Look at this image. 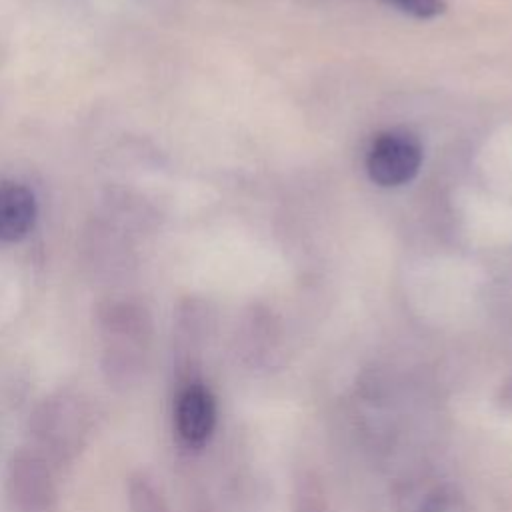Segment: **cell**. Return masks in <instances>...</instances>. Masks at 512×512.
<instances>
[{"label":"cell","instance_id":"4","mask_svg":"<svg viewBox=\"0 0 512 512\" xmlns=\"http://www.w3.org/2000/svg\"><path fill=\"white\" fill-rule=\"evenodd\" d=\"M216 418V398L200 376L176 382L172 424L174 434L184 448H204L214 434Z\"/></svg>","mask_w":512,"mask_h":512},{"label":"cell","instance_id":"6","mask_svg":"<svg viewBox=\"0 0 512 512\" xmlns=\"http://www.w3.org/2000/svg\"><path fill=\"white\" fill-rule=\"evenodd\" d=\"M38 218L34 192L20 182L0 184V242L14 244L24 240Z\"/></svg>","mask_w":512,"mask_h":512},{"label":"cell","instance_id":"8","mask_svg":"<svg viewBox=\"0 0 512 512\" xmlns=\"http://www.w3.org/2000/svg\"><path fill=\"white\" fill-rule=\"evenodd\" d=\"M388 2L400 8L402 12L416 18H424V20L442 14L446 8L444 0H388Z\"/></svg>","mask_w":512,"mask_h":512},{"label":"cell","instance_id":"1","mask_svg":"<svg viewBox=\"0 0 512 512\" xmlns=\"http://www.w3.org/2000/svg\"><path fill=\"white\" fill-rule=\"evenodd\" d=\"M96 320L102 376L110 388L128 392L146 372L152 344V320L146 308L130 298L102 302Z\"/></svg>","mask_w":512,"mask_h":512},{"label":"cell","instance_id":"7","mask_svg":"<svg viewBox=\"0 0 512 512\" xmlns=\"http://www.w3.org/2000/svg\"><path fill=\"white\" fill-rule=\"evenodd\" d=\"M126 502L130 512H170L162 492L144 472H132L126 478Z\"/></svg>","mask_w":512,"mask_h":512},{"label":"cell","instance_id":"2","mask_svg":"<svg viewBox=\"0 0 512 512\" xmlns=\"http://www.w3.org/2000/svg\"><path fill=\"white\" fill-rule=\"evenodd\" d=\"M28 446L54 468L72 464L92 438L94 410L76 388H58L36 402L28 416Z\"/></svg>","mask_w":512,"mask_h":512},{"label":"cell","instance_id":"5","mask_svg":"<svg viewBox=\"0 0 512 512\" xmlns=\"http://www.w3.org/2000/svg\"><path fill=\"white\" fill-rule=\"evenodd\" d=\"M422 164L420 140L408 130L378 134L366 156V170L378 186H402L410 182Z\"/></svg>","mask_w":512,"mask_h":512},{"label":"cell","instance_id":"9","mask_svg":"<svg viewBox=\"0 0 512 512\" xmlns=\"http://www.w3.org/2000/svg\"><path fill=\"white\" fill-rule=\"evenodd\" d=\"M450 510V502H448V496L444 492H434L430 494L418 512H448Z\"/></svg>","mask_w":512,"mask_h":512},{"label":"cell","instance_id":"3","mask_svg":"<svg viewBox=\"0 0 512 512\" xmlns=\"http://www.w3.org/2000/svg\"><path fill=\"white\" fill-rule=\"evenodd\" d=\"M54 472L56 468L28 444L14 450L4 476L10 508L14 512H56L60 492Z\"/></svg>","mask_w":512,"mask_h":512}]
</instances>
